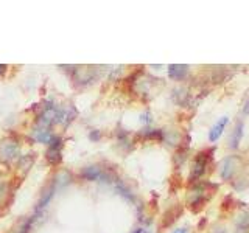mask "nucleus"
<instances>
[{"label":"nucleus","instance_id":"obj_5","mask_svg":"<svg viewBox=\"0 0 249 233\" xmlns=\"http://www.w3.org/2000/svg\"><path fill=\"white\" fill-rule=\"evenodd\" d=\"M182 212H184V207L181 204H176L173 207H170L167 212L162 215V217H160L159 232H163L165 229H168L170 225H173L179 219V217H181Z\"/></svg>","mask_w":249,"mask_h":233},{"label":"nucleus","instance_id":"obj_4","mask_svg":"<svg viewBox=\"0 0 249 233\" xmlns=\"http://www.w3.org/2000/svg\"><path fill=\"white\" fill-rule=\"evenodd\" d=\"M210 152L209 151H201L196 154L193 162V168H192V173H190V181H196L199 179L202 174L207 171V165H209V160H210Z\"/></svg>","mask_w":249,"mask_h":233},{"label":"nucleus","instance_id":"obj_2","mask_svg":"<svg viewBox=\"0 0 249 233\" xmlns=\"http://www.w3.org/2000/svg\"><path fill=\"white\" fill-rule=\"evenodd\" d=\"M206 183L204 185H198V186H195V191H192V196L189 198V205L192 208V212L195 213H198L199 210L204 208L206 205V202H207V188H206Z\"/></svg>","mask_w":249,"mask_h":233},{"label":"nucleus","instance_id":"obj_3","mask_svg":"<svg viewBox=\"0 0 249 233\" xmlns=\"http://www.w3.org/2000/svg\"><path fill=\"white\" fill-rule=\"evenodd\" d=\"M62 146H64L62 138L58 137V135H53L49 150H47V152H45V159H47V162L50 163V165H58V163H61V160H62Z\"/></svg>","mask_w":249,"mask_h":233},{"label":"nucleus","instance_id":"obj_13","mask_svg":"<svg viewBox=\"0 0 249 233\" xmlns=\"http://www.w3.org/2000/svg\"><path fill=\"white\" fill-rule=\"evenodd\" d=\"M237 230H248L249 232V212L241 213L237 219Z\"/></svg>","mask_w":249,"mask_h":233},{"label":"nucleus","instance_id":"obj_16","mask_svg":"<svg viewBox=\"0 0 249 233\" xmlns=\"http://www.w3.org/2000/svg\"><path fill=\"white\" fill-rule=\"evenodd\" d=\"M36 219V216H31L30 219H27L25 222L22 224V227L19 229V232L18 233H28L30 232V229H31V224H33V221Z\"/></svg>","mask_w":249,"mask_h":233},{"label":"nucleus","instance_id":"obj_20","mask_svg":"<svg viewBox=\"0 0 249 233\" xmlns=\"http://www.w3.org/2000/svg\"><path fill=\"white\" fill-rule=\"evenodd\" d=\"M6 72V66H3V64H0V75H3Z\"/></svg>","mask_w":249,"mask_h":233},{"label":"nucleus","instance_id":"obj_22","mask_svg":"<svg viewBox=\"0 0 249 233\" xmlns=\"http://www.w3.org/2000/svg\"><path fill=\"white\" fill-rule=\"evenodd\" d=\"M237 233H249L248 230H237Z\"/></svg>","mask_w":249,"mask_h":233},{"label":"nucleus","instance_id":"obj_6","mask_svg":"<svg viewBox=\"0 0 249 233\" xmlns=\"http://www.w3.org/2000/svg\"><path fill=\"white\" fill-rule=\"evenodd\" d=\"M56 185H58V179H54V181H52V182L44 188V191L41 193V198H39L37 204H36L35 216H37L47 205L50 204V200H52L53 196H54V190H56Z\"/></svg>","mask_w":249,"mask_h":233},{"label":"nucleus","instance_id":"obj_7","mask_svg":"<svg viewBox=\"0 0 249 233\" xmlns=\"http://www.w3.org/2000/svg\"><path fill=\"white\" fill-rule=\"evenodd\" d=\"M81 177L84 181H109V176L100 166H86L81 171Z\"/></svg>","mask_w":249,"mask_h":233},{"label":"nucleus","instance_id":"obj_10","mask_svg":"<svg viewBox=\"0 0 249 233\" xmlns=\"http://www.w3.org/2000/svg\"><path fill=\"white\" fill-rule=\"evenodd\" d=\"M189 73V66L182 64H171L168 66V76L171 80H182Z\"/></svg>","mask_w":249,"mask_h":233},{"label":"nucleus","instance_id":"obj_15","mask_svg":"<svg viewBox=\"0 0 249 233\" xmlns=\"http://www.w3.org/2000/svg\"><path fill=\"white\" fill-rule=\"evenodd\" d=\"M145 138H151V140H162L163 138V132L159 129H154V131H148L145 132Z\"/></svg>","mask_w":249,"mask_h":233},{"label":"nucleus","instance_id":"obj_9","mask_svg":"<svg viewBox=\"0 0 249 233\" xmlns=\"http://www.w3.org/2000/svg\"><path fill=\"white\" fill-rule=\"evenodd\" d=\"M243 134H245V124H243V121H238L235 124V129L232 131V135H231V148L232 150H237V148L240 146Z\"/></svg>","mask_w":249,"mask_h":233},{"label":"nucleus","instance_id":"obj_14","mask_svg":"<svg viewBox=\"0 0 249 233\" xmlns=\"http://www.w3.org/2000/svg\"><path fill=\"white\" fill-rule=\"evenodd\" d=\"M33 162H35V155L33 154H27V155H22V157L19 159V166L20 168H23L25 171H28L30 169V166L33 165Z\"/></svg>","mask_w":249,"mask_h":233},{"label":"nucleus","instance_id":"obj_18","mask_svg":"<svg viewBox=\"0 0 249 233\" xmlns=\"http://www.w3.org/2000/svg\"><path fill=\"white\" fill-rule=\"evenodd\" d=\"M243 112H245V114H249V98H248V101H246V103H245Z\"/></svg>","mask_w":249,"mask_h":233},{"label":"nucleus","instance_id":"obj_12","mask_svg":"<svg viewBox=\"0 0 249 233\" xmlns=\"http://www.w3.org/2000/svg\"><path fill=\"white\" fill-rule=\"evenodd\" d=\"M33 135H35V138L37 140V142H41V143H50L52 138H53V134L50 132V129L49 128H41V126H37L33 131Z\"/></svg>","mask_w":249,"mask_h":233},{"label":"nucleus","instance_id":"obj_11","mask_svg":"<svg viewBox=\"0 0 249 233\" xmlns=\"http://www.w3.org/2000/svg\"><path fill=\"white\" fill-rule=\"evenodd\" d=\"M235 166H237V159L235 157H228L221 165V177L224 181H228V179L232 177L233 171H235Z\"/></svg>","mask_w":249,"mask_h":233},{"label":"nucleus","instance_id":"obj_8","mask_svg":"<svg viewBox=\"0 0 249 233\" xmlns=\"http://www.w3.org/2000/svg\"><path fill=\"white\" fill-rule=\"evenodd\" d=\"M228 121H229L228 116H221V118L213 124L212 129L209 131V142L213 143V142H216V140L221 137V134H223V131L226 128V124H228Z\"/></svg>","mask_w":249,"mask_h":233},{"label":"nucleus","instance_id":"obj_19","mask_svg":"<svg viewBox=\"0 0 249 233\" xmlns=\"http://www.w3.org/2000/svg\"><path fill=\"white\" fill-rule=\"evenodd\" d=\"M173 233H189V230H187V229H176Z\"/></svg>","mask_w":249,"mask_h":233},{"label":"nucleus","instance_id":"obj_1","mask_svg":"<svg viewBox=\"0 0 249 233\" xmlns=\"http://www.w3.org/2000/svg\"><path fill=\"white\" fill-rule=\"evenodd\" d=\"M20 154V143L16 138H5L0 143V160L3 162H14L19 159Z\"/></svg>","mask_w":249,"mask_h":233},{"label":"nucleus","instance_id":"obj_21","mask_svg":"<svg viewBox=\"0 0 249 233\" xmlns=\"http://www.w3.org/2000/svg\"><path fill=\"white\" fill-rule=\"evenodd\" d=\"M131 233H143V229H136L134 232H131Z\"/></svg>","mask_w":249,"mask_h":233},{"label":"nucleus","instance_id":"obj_17","mask_svg":"<svg viewBox=\"0 0 249 233\" xmlns=\"http://www.w3.org/2000/svg\"><path fill=\"white\" fill-rule=\"evenodd\" d=\"M89 137H90V140H98L100 138V132L98 131H92L89 134Z\"/></svg>","mask_w":249,"mask_h":233}]
</instances>
